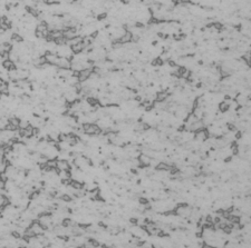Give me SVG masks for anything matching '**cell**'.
I'll return each mask as SVG.
<instances>
[{
    "label": "cell",
    "mask_w": 251,
    "mask_h": 248,
    "mask_svg": "<svg viewBox=\"0 0 251 248\" xmlns=\"http://www.w3.org/2000/svg\"><path fill=\"white\" fill-rule=\"evenodd\" d=\"M55 65L58 66L61 69H69L71 68V61L68 58H65V57H58Z\"/></svg>",
    "instance_id": "cell-1"
},
{
    "label": "cell",
    "mask_w": 251,
    "mask_h": 248,
    "mask_svg": "<svg viewBox=\"0 0 251 248\" xmlns=\"http://www.w3.org/2000/svg\"><path fill=\"white\" fill-rule=\"evenodd\" d=\"M84 130H85V132L91 134V135H97L101 132V128L97 125H94V124H85Z\"/></svg>",
    "instance_id": "cell-2"
},
{
    "label": "cell",
    "mask_w": 251,
    "mask_h": 248,
    "mask_svg": "<svg viewBox=\"0 0 251 248\" xmlns=\"http://www.w3.org/2000/svg\"><path fill=\"white\" fill-rule=\"evenodd\" d=\"M85 48H86V46L83 44V41H81V42L71 46L70 47V50H71V52H74V54H80L81 51L85 50Z\"/></svg>",
    "instance_id": "cell-3"
},
{
    "label": "cell",
    "mask_w": 251,
    "mask_h": 248,
    "mask_svg": "<svg viewBox=\"0 0 251 248\" xmlns=\"http://www.w3.org/2000/svg\"><path fill=\"white\" fill-rule=\"evenodd\" d=\"M11 40L16 41V42H21L22 41V37L20 36V34H14L11 36Z\"/></svg>",
    "instance_id": "cell-4"
}]
</instances>
